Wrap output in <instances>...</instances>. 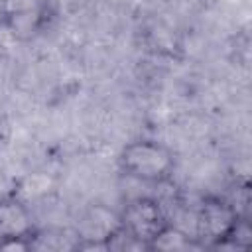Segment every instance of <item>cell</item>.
I'll use <instances>...</instances> for the list:
<instances>
[{
  "label": "cell",
  "instance_id": "obj_3",
  "mask_svg": "<svg viewBox=\"0 0 252 252\" xmlns=\"http://www.w3.org/2000/svg\"><path fill=\"white\" fill-rule=\"evenodd\" d=\"M173 226L159 199L138 195L128 199L118 213V230L132 242L156 248L159 238Z\"/></svg>",
  "mask_w": 252,
  "mask_h": 252
},
{
  "label": "cell",
  "instance_id": "obj_1",
  "mask_svg": "<svg viewBox=\"0 0 252 252\" xmlns=\"http://www.w3.org/2000/svg\"><path fill=\"white\" fill-rule=\"evenodd\" d=\"M195 240L209 246L250 248L252 230L236 205L222 195H203L195 209Z\"/></svg>",
  "mask_w": 252,
  "mask_h": 252
},
{
  "label": "cell",
  "instance_id": "obj_2",
  "mask_svg": "<svg viewBox=\"0 0 252 252\" xmlns=\"http://www.w3.org/2000/svg\"><path fill=\"white\" fill-rule=\"evenodd\" d=\"M116 163L126 179H132L140 185L158 187L173 179L177 156L169 144L158 138L142 136L126 142L120 148Z\"/></svg>",
  "mask_w": 252,
  "mask_h": 252
},
{
  "label": "cell",
  "instance_id": "obj_4",
  "mask_svg": "<svg viewBox=\"0 0 252 252\" xmlns=\"http://www.w3.org/2000/svg\"><path fill=\"white\" fill-rule=\"evenodd\" d=\"M35 236L32 213L18 199L0 201V248H30Z\"/></svg>",
  "mask_w": 252,
  "mask_h": 252
}]
</instances>
